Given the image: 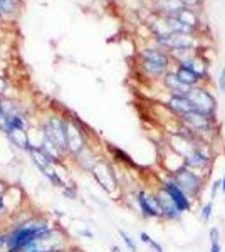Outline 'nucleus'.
I'll use <instances>...</instances> for the list:
<instances>
[{
  "mask_svg": "<svg viewBox=\"0 0 225 252\" xmlns=\"http://www.w3.org/2000/svg\"><path fill=\"white\" fill-rule=\"evenodd\" d=\"M168 108L175 113V115H178V116H183V115H187V113L195 111L192 101L188 99V97H185V96H170Z\"/></svg>",
  "mask_w": 225,
  "mask_h": 252,
  "instance_id": "obj_11",
  "label": "nucleus"
},
{
  "mask_svg": "<svg viewBox=\"0 0 225 252\" xmlns=\"http://www.w3.org/2000/svg\"><path fill=\"white\" fill-rule=\"evenodd\" d=\"M160 185H161L163 189L168 192L171 200H173L175 205L180 209V212H190V210L193 209V200H192V198L188 197V195L178 187L177 180H175V177H173V173L165 172V177L161 178V184H160Z\"/></svg>",
  "mask_w": 225,
  "mask_h": 252,
  "instance_id": "obj_4",
  "label": "nucleus"
},
{
  "mask_svg": "<svg viewBox=\"0 0 225 252\" xmlns=\"http://www.w3.org/2000/svg\"><path fill=\"white\" fill-rule=\"evenodd\" d=\"M180 2L183 3V5H188V7H193L197 5V3L200 2V0H180Z\"/></svg>",
  "mask_w": 225,
  "mask_h": 252,
  "instance_id": "obj_25",
  "label": "nucleus"
},
{
  "mask_svg": "<svg viewBox=\"0 0 225 252\" xmlns=\"http://www.w3.org/2000/svg\"><path fill=\"white\" fill-rule=\"evenodd\" d=\"M143 58V69L148 72L153 78H160V76H165L168 72V56L163 54L160 51H151V49H146V51L141 52Z\"/></svg>",
  "mask_w": 225,
  "mask_h": 252,
  "instance_id": "obj_6",
  "label": "nucleus"
},
{
  "mask_svg": "<svg viewBox=\"0 0 225 252\" xmlns=\"http://www.w3.org/2000/svg\"><path fill=\"white\" fill-rule=\"evenodd\" d=\"M175 17H178L182 22H185V24H188V26H192V27L197 26V17H195V14L192 10L183 9L178 15H175Z\"/></svg>",
  "mask_w": 225,
  "mask_h": 252,
  "instance_id": "obj_14",
  "label": "nucleus"
},
{
  "mask_svg": "<svg viewBox=\"0 0 225 252\" xmlns=\"http://www.w3.org/2000/svg\"><path fill=\"white\" fill-rule=\"evenodd\" d=\"M212 215H214V200H208L207 204H203V207L200 209L198 217L203 223H208L212 219Z\"/></svg>",
  "mask_w": 225,
  "mask_h": 252,
  "instance_id": "obj_13",
  "label": "nucleus"
},
{
  "mask_svg": "<svg viewBox=\"0 0 225 252\" xmlns=\"http://www.w3.org/2000/svg\"><path fill=\"white\" fill-rule=\"evenodd\" d=\"M52 235V225L47 220L40 219H31V220L20 222L14 227V230L5 235L7 249L20 252L31 244L46 241Z\"/></svg>",
  "mask_w": 225,
  "mask_h": 252,
  "instance_id": "obj_1",
  "label": "nucleus"
},
{
  "mask_svg": "<svg viewBox=\"0 0 225 252\" xmlns=\"http://www.w3.org/2000/svg\"><path fill=\"white\" fill-rule=\"evenodd\" d=\"M111 252H123V251H121V247H118V246H114V244H113V246H111Z\"/></svg>",
  "mask_w": 225,
  "mask_h": 252,
  "instance_id": "obj_26",
  "label": "nucleus"
},
{
  "mask_svg": "<svg viewBox=\"0 0 225 252\" xmlns=\"http://www.w3.org/2000/svg\"><path fill=\"white\" fill-rule=\"evenodd\" d=\"M177 76L180 78L182 83H185L187 86H190V88H195L200 81L203 79V76L200 74V72L193 71V69H190V67H185V66H178Z\"/></svg>",
  "mask_w": 225,
  "mask_h": 252,
  "instance_id": "obj_12",
  "label": "nucleus"
},
{
  "mask_svg": "<svg viewBox=\"0 0 225 252\" xmlns=\"http://www.w3.org/2000/svg\"><path fill=\"white\" fill-rule=\"evenodd\" d=\"M208 252H222V244L210 242V249H208Z\"/></svg>",
  "mask_w": 225,
  "mask_h": 252,
  "instance_id": "obj_23",
  "label": "nucleus"
},
{
  "mask_svg": "<svg viewBox=\"0 0 225 252\" xmlns=\"http://www.w3.org/2000/svg\"><path fill=\"white\" fill-rule=\"evenodd\" d=\"M0 14H2V12H0Z\"/></svg>",
  "mask_w": 225,
  "mask_h": 252,
  "instance_id": "obj_29",
  "label": "nucleus"
},
{
  "mask_svg": "<svg viewBox=\"0 0 225 252\" xmlns=\"http://www.w3.org/2000/svg\"><path fill=\"white\" fill-rule=\"evenodd\" d=\"M42 136L51 140L61 152H67V123L61 118H49V121L42 126Z\"/></svg>",
  "mask_w": 225,
  "mask_h": 252,
  "instance_id": "obj_3",
  "label": "nucleus"
},
{
  "mask_svg": "<svg viewBox=\"0 0 225 252\" xmlns=\"http://www.w3.org/2000/svg\"><path fill=\"white\" fill-rule=\"evenodd\" d=\"M150 247H151V249H153V252H165V249H163L161 244L157 242V241H155V239L150 242Z\"/></svg>",
  "mask_w": 225,
  "mask_h": 252,
  "instance_id": "obj_21",
  "label": "nucleus"
},
{
  "mask_svg": "<svg viewBox=\"0 0 225 252\" xmlns=\"http://www.w3.org/2000/svg\"><path fill=\"white\" fill-rule=\"evenodd\" d=\"M187 97L192 101L195 111L203 113V115H207V116L215 118L217 99H215L214 94H212L210 91H207V89H203V88H200V86H195V88L190 89V93H188Z\"/></svg>",
  "mask_w": 225,
  "mask_h": 252,
  "instance_id": "obj_5",
  "label": "nucleus"
},
{
  "mask_svg": "<svg viewBox=\"0 0 225 252\" xmlns=\"http://www.w3.org/2000/svg\"><path fill=\"white\" fill-rule=\"evenodd\" d=\"M79 234L83 235V237H88V239H94V234L91 232L89 229H83V230H79Z\"/></svg>",
  "mask_w": 225,
  "mask_h": 252,
  "instance_id": "obj_24",
  "label": "nucleus"
},
{
  "mask_svg": "<svg viewBox=\"0 0 225 252\" xmlns=\"http://www.w3.org/2000/svg\"><path fill=\"white\" fill-rule=\"evenodd\" d=\"M15 9V0H0V12H12Z\"/></svg>",
  "mask_w": 225,
  "mask_h": 252,
  "instance_id": "obj_19",
  "label": "nucleus"
},
{
  "mask_svg": "<svg viewBox=\"0 0 225 252\" xmlns=\"http://www.w3.org/2000/svg\"><path fill=\"white\" fill-rule=\"evenodd\" d=\"M120 237L123 239V242H125V246L128 247V251H129V252H138L136 242H134V239H133L128 232H125V230H120Z\"/></svg>",
  "mask_w": 225,
  "mask_h": 252,
  "instance_id": "obj_15",
  "label": "nucleus"
},
{
  "mask_svg": "<svg viewBox=\"0 0 225 252\" xmlns=\"http://www.w3.org/2000/svg\"><path fill=\"white\" fill-rule=\"evenodd\" d=\"M219 192H222V178H217L210 184V200H214Z\"/></svg>",
  "mask_w": 225,
  "mask_h": 252,
  "instance_id": "obj_17",
  "label": "nucleus"
},
{
  "mask_svg": "<svg viewBox=\"0 0 225 252\" xmlns=\"http://www.w3.org/2000/svg\"><path fill=\"white\" fill-rule=\"evenodd\" d=\"M2 113H3V106L0 104V116H2Z\"/></svg>",
  "mask_w": 225,
  "mask_h": 252,
  "instance_id": "obj_28",
  "label": "nucleus"
},
{
  "mask_svg": "<svg viewBox=\"0 0 225 252\" xmlns=\"http://www.w3.org/2000/svg\"><path fill=\"white\" fill-rule=\"evenodd\" d=\"M220 229L217 225H214V227H210V230H208V241L210 242H220Z\"/></svg>",
  "mask_w": 225,
  "mask_h": 252,
  "instance_id": "obj_18",
  "label": "nucleus"
},
{
  "mask_svg": "<svg viewBox=\"0 0 225 252\" xmlns=\"http://www.w3.org/2000/svg\"><path fill=\"white\" fill-rule=\"evenodd\" d=\"M173 177H175V180H177L180 189H182L192 200H197L200 195H202V192L207 187V182H208L205 177L198 175L197 172L190 170L185 165H183L180 170H177V172L173 173Z\"/></svg>",
  "mask_w": 225,
  "mask_h": 252,
  "instance_id": "obj_2",
  "label": "nucleus"
},
{
  "mask_svg": "<svg viewBox=\"0 0 225 252\" xmlns=\"http://www.w3.org/2000/svg\"><path fill=\"white\" fill-rule=\"evenodd\" d=\"M157 197L160 202V207H161V214H163V220H168V222H178L182 220V215L183 212H180V209L175 205V202L171 200V197L168 195L165 189L161 185L157 189Z\"/></svg>",
  "mask_w": 225,
  "mask_h": 252,
  "instance_id": "obj_8",
  "label": "nucleus"
},
{
  "mask_svg": "<svg viewBox=\"0 0 225 252\" xmlns=\"http://www.w3.org/2000/svg\"><path fill=\"white\" fill-rule=\"evenodd\" d=\"M163 81H165V86L170 91L171 96H185L187 97L188 93H190V89H192L190 86H187L185 83L180 81L177 72H166Z\"/></svg>",
  "mask_w": 225,
  "mask_h": 252,
  "instance_id": "obj_10",
  "label": "nucleus"
},
{
  "mask_svg": "<svg viewBox=\"0 0 225 252\" xmlns=\"http://www.w3.org/2000/svg\"><path fill=\"white\" fill-rule=\"evenodd\" d=\"M134 204H136L138 210H140L141 217L145 219H163L161 214V207H160L157 193H150L146 190H138L134 195Z\"/></svg>",
  "mask_w": 225,
  "mask_h": 252,
  "instance_id": "obj_7",
  "label": "nucleus"
},
{
  "mask_svg": "<svg viewBox=\"0 0 225 252\" xmlns=\"http://www.w3.org/2000/svg\"><path fill=\"white\" fill-rule=\"evenodd\" d=\"M219 88H220V91L225 93V66H224L222 71H220V78H219Z\"/></svg>",
  "mask_w": 225,
  "mask_h": 252,
  "instance_id": "obj_20",
  "label": "nucleus"
},
{
  "mask_svg": "<svg viewBox=\"0 0 225 252\" xmlns=\"http://www.w3.org/2000/svg\"><path fill=\"white\" fill-rule=\"evenodd\" d=\"M84 148H86L84 133L79 131L74 125H67V152H71L76 157Z\"/></svg>",
  "mask_w": 225,
  "mask_h": 252,
  "instance_id": "obj_9",
  "label": "nucleus"
},
{
  "mask_svg": "<svg viewBox=\"0 0 225 252\" xmlns=\"http://www.w3.org/2000/svg\"><path fill=\"white\" fill-rule=\"evenodd\" d=\"M220 193L225 195V172H224V177H222V192H220Z\"/></svg>",
  "mask_w": 225,
  "mask_h": 252,
  "instance_id": "obj_27",
  "label": "nucleus"
},
{
  "mask_svg": "<svg viewBox=\"0 0 225 252\" xmlns=\"http://www.w3.org/2000/svg\"><path fill=\"white\" fill-rule=\"evenodd\" d=\"M140 241L143 244H146V246H150V242L153 241V239L150 237V234L148 232H140Z\"/></svg>",
  "mask_w": 225,
  "mask_h": 252,
  "instance_id": "obj_22",
  "label": "nucleus"
},
{
  "mask_svg": "<svg viewBox=\"0 0 225 252\" xmlns=\"http://www.w3.org/2000/svg\"><path fill=\"white\" fill-rule=\"evenodd\" d=\"M111 152L114 153V158H116V160L123 161V163H129V165H133V160H131V158H129L128 155H126V153L123 152V150H120V148H113V146H111Z\"/></svg>",
  "mask_w": 225,
  "mask_h": 252,
  "instance_id": "obj_16",
  "label": "nucleus"
}]
</instances>
